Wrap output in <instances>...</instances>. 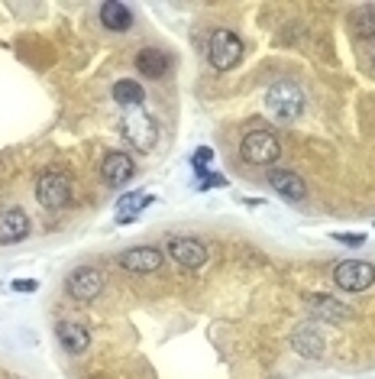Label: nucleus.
Masks as SVG:
<instances>
[{
  "label": "nucleus",
  "instance_id": "f257e3e1",
  "mask_svg": "<svg viewBox=\"0 0 375 379\" xmlns=\"http://www.w3.org/2000/svg\"><path fill=\"white\" fill-rule=\"evenodd\" d=\"M262 104H265V111H269L272 120H278V124H295L298 117H301V111H304V91L298 88L295 81L282 78L265 88Z\"/></svg>",
  "mask_w": 375,
  "mask_h": 379
},
{
  "label": "nucleus",
  "instance_id": "f03ea898",
  "mask_svg": "<svg viewBox=\"0 0 375 379\" xmlns=\"http://www.w3.org/2000/svg\"><path fill=\"white\" fill-rule=\"evenodd\" d=\"M243 58V39L230 30H214L210 43H207V62L214 71H233Z\"/></svg>",
  "mask_w": 375,
  "mask_h": 379
},
{
  "label": "nucleus",
  "instance_id": "7ed1b4c3",
  "mask_svg": "<svg viewBox=\"0 0 375 379\" xmlns=\"http://www.w3.org/2000/svg\"><path fill=\"white\" fill-rule=\"evenodd\" d=\"M123 137L136 146V152H152L159 143V126L143 107H133L123 114Z\"/></svg>",
  "mask_w": 375,
  "mask_h": 379
},
{
  "label": "nucleus",
  "instance_id": "20e7f679",
  "mask_svg": "<svg viewBox=\"0 0 375 379\" xmlns=\"http://www.w3.org/2000/svg\"><path fill=\"white\" fill-rule=\"evenodd\" d=\"M282 156V143L272 130H252L243 139V159L250 165H272Z\"/></svg>",
  "mask_w": 375,
  "mask_h": 379
},
{
  "label": "nucleus",
  "instance_id": "39448f33",
  "mask_svg": "<svg viewBox=\"0 0 375 379\" xmlns=\"http://www.w3.org/2000/svg\"><path fill=\"white\" fill-rule=\"evenodd\" d=\"M333 286L343 292H369L375 286V266L363 260H346L333 269Z\"/></svg>",
  "mask_w": 375,
  "mask_h": 379
},
{
  "label": "nucleus",
  "instance_id": "423d86ee",
  "mask_svg": "<svg viewBox=\"0 0 375 379\" xmlns=\"http://www.w3.org/2000/svg\"><path fill=\"white\" fill-rule=\"evenodd\" d=\"M36 198H39V205L46 207V211H62V207H69V201H71L69 175H62V172L39 175V182H36Z\"/></svg>",
  "mask_w": 375,
  "mask_h": 379
},
{
  "label": "nucleus",
  "instance_id": "0eeeda50",
  "mask_svg": "<svg viewBox=\"0 0 375 379\" xmlns=\"http://www.w3.org/2000/svg\"><path fill=\"white\" fill-rule=\"evenodd\" d=\"M65 292H69L75 301H94L104 292V273L97 266H78L69 279H65Z\"/></svg>",
  "mask_w": 375,
  "mask_h": 379
},
{
  "label": "nucleus",
  "instance_id": "6e6552de",
  "mask_svg": "<svg viewBox=\"0 0 375 379\" xmlns=\"http://www.w3.org/2000/svg\"><path fill=\"white\" fill-rule=\"evenodd\" d=\"M169 256L175 260L178 266L184 269H201L207 263V246L201 240H194V237H171L169 240Z\"/></svg>",
  "mask_w": 375,
  "mask_h": 379
},
{
  "label": "nucleus",
  "instance_id": "1a4fd4ad",
  "mask_svg": "<svg viewBox=\"0 0 375 379\" xmlns=\"http://www.w3.org/2000/svg\"><path fill=\"white\" fill-rule=\"evenodd\" d=\"M165 256L156 246H136V250L120 253V266L126 273H136V276H149V273H159Z\"/></svg>",
  "mask_w": 375,
  "mask_h": 379
},
{
  "label": "nucleus",
  "instance_id": "9d476101",
  "mask_svg": "<svg viewBox=\"0 0 375 379\" xmlns=\"http://www.w3.org/2000/svg\"><path fill=\"white\" fill-rule=\"evenodd\" d=\"M133 172H136V162H133L130 152H107L104 162H101V179L110 185V188L126 185L130 179H133Z\"/></svg>",
  "mask_w": 375,
  "mask_h": 379
},
{
  "label": "nucleus",
  "instance_id": "9b49d317",
  "mask_svg": "<svg viewBox=\"0 0 375 379\" xmlns=\"http://www.w3.org/2000/svg\"><path fill=\"white\" fill-rule=\"evenodd\" d=\"M291 350L304 360H320L324 356V334L317 324H298L291 331Z\"/></svg>",
  "mask_w": 375,
  "mask_h": 379
},
{
  "label": "nucleus",
  "instance_id": "f8f14e48",
  "mask_svg": "<svg viewBox=\"0 0 375 379\" xmlns=\"http://www.w3.org/2000/svg\"><path fill=\"white\" fill-rule=\"evenodd\" d=\"M29 230H33V224H29V218H26V211H20V207H7V211H0V243H20L29 237Z\"/></svg>",
  "mask_w": 375,
  "mask_h": 379
},
{
  "label": "nucleus",
  "instance_id": "ddd939ff",
  "mask_svg": "<svg viewBox=\"0 0 375 379\" xmlns=\"http://www.w3.org/2000/svg\"><path fill=\"white\" fill-rule=\"evenodd\" d=\"M56 337H58V344L65 347V354H71V356H81L91 347L88 328H84V324H75V321H58Z\"/></svg>",
  "mask_w": 375,
  "mask_h": 379
},
{
  "label": "nucleus",
  "instance_id": "4468645a",
  "mask_svg": "<svg viewBox=\"0 0 375 379\" xmlns=\"http://www.w3.org/2000/svg\"><path fill=\"white\" fill-rule=\"evenodd\" d=\"M307 305H311V311H314V318H320V321L343 324V321H350V318H352V311L346 308L343 301L333 299V295H311Z\"/></svg>",
  "mask_w": 375,
  "mask_h": 379
},
{
  "label": "nucleus",
  "instance_id": "2eb2a0df",
  "mask_svg": "<svg viewBox=\"0 0 375 379\" xmlns=\"http://www.w3.org/2000/svg\"><path fill=\"white\" fill-rule=\"evenodd\" d=\"M171 69V58L162 52V49H139L136 56V71L139 75H146V78H162V75H169Z\"/></svg>",
  "mask_w": 375,
  "mask_h": 379
},
{
  "label": "nucleus",
  "instance_id": "dca6fc26",
  "mask_svg": "<svg viewBox=\"0 0 375 379\" xmlns=\"http://www.w3.org/2000/svg\"><path fill=\"white\" fill-rule=\"evenodd\" d=\"M101 23L107 30H114V33H126L133 26V10L126 3H120V0H110V3L101 7Z\"/></svg>",
  "mask_w": 375,
  "mask_h": 379
},
{
  "label": "nucleus",
  "instance_id": "f3484780",
  "mask_svg": "<svg viewBox=\"0 0 375 379\" xmlns=\"http://www.w3.org/2000/svg\"><path fill=\"white\" fill-rule=\"evenodd\" d=\"M152 205V195L146 192H130L117 201V224H133V220L143 214V207Z\"/></svg>",
  "mask_w": 375,
  "mask_h": 379
},
{
  "label": "nucleus",
  "instance_id": "a211bd4d",
  "mask_svg": "<svg viewBox=\"0 0 375 379\" xmlns=\"http://www.w3.org/2000/svg\"><path fill=\"white\" fill-rule=\"evenodd\" d=\"M269 185H272L282 198H288V201H304L307 198L304 182H301L295 172H272L269 175Z\"/></svg>",
  "mask_w": 375,
  "mask_h": 379
},
{
  "label": "nucleus",
  "instance_id": "6ab92c4d",
  "mask_svg": "<svg viewBox=\"0 0 375 379\" xmlns=\"http://www.w3.org/2000/svg\"><path fill=\"white\" fill-rule=\"evenodd\" d=\"M114 101L126 111H133V107H143V88H139L133 78H120L114 84Z\"/></svg>",
  "mask_w": 375,
  "mask_h": 379
},
{
  "label": "nucleus",
  "instance_id": "aec40b11",
  "mask_svg": "<svg viewBox=\"0 0 375 379\" xmlns=\"http://www.w3.org/2000/svg\"><path fill=\"white\" fill-rule=\"evenodd\" d=\"M352 30L356 36H375V7H363V10L352 13Z\"/></svg>",
  "mask_w": 375,
  "mask_h": 379
},
{
  "label": "nucleus",
  "instance_id": "412c9836",
  "mask_svg": "<svg viewBox=\"0 0 375 379\" xmlns=\"http://www.w3.org/2000/svg\"><path fill=\"white\" fill-rule=\"evenodd\" d=\"M201 175V182H197V188H201V192H207V188H227V179H223V175H217V172H197Z\"/></svg>",
  "mask_w": 375,
  "mask_h": 379
},
{
  "label": "nucleus",
  "instance_id": "4be33fe9",
  "mask_svg": "<svg viewBox=\"0 0 375 379\" xmlns=\"http://www.w3.org/2000/svg\"><path fill=\"white\" fill-rule=\"evenodd\" d=\"M207 162H214V150H210V146H197V150H194V156H191L194 172H204Z\"/></svg>",
  "mask_w": 375,
  "mask_h": 379
},
{
  "label": "nucleus",
  "instance_id": "5701e85b",
  "mask_svg": "<svg viewBox=\"0 0 375 379\" xmlns=\"http://www.w3.org/2000/svg\"><path fill=\"white\" fill-rule=\"evenodd\" d=\"M333 240L343 243V246H363L365 233H333Z\"/></svg>",
  "mask_w": 375,
  "mask_h": 379
},
{
  "label": "nucleus",
  "instance_id": "b1692460",
  "mask_svg": "<svg viewBox=\"0 0 375 379\" xmlns=\"http://www.w3.org/2000/svg\"><path fill=\"white\" fill-rule=\"evenodd\" d=\"M10 288H13V292H20V295H29V292L39 288V282H36V279H13Z\"/></svg>",
  "mask_w": 375,
  "mask_h": 379
},
{
  "label": "nucleus",
  "instance_id": "393cba45",
  "mask_svg": "<svg viewBox=\"0 0 375 379\" xmlns=\"http://www.w3.org/2000/svg\"><path fill=\"white\" fill-rule=\"evenodd\" d=\"M269 379H285V376H269Z\"/></svg>",
  "mask_w": 375,
  "mask_h": 379
},
{
  "label": "nucleus",
  "instance_id": "a878e982",
  "mask_svg": "<svg viewBox=\"0 0 375 379\" xmlns=\"http://www.w3.org/2000/svg\"><path fill=\"white\" fill-rule=\"evenodd\" d=\"M372 62H375V52H372Z\"/></svg>",
  "mask_w": 375,
  "mask_h": 379
}]
</instances>
